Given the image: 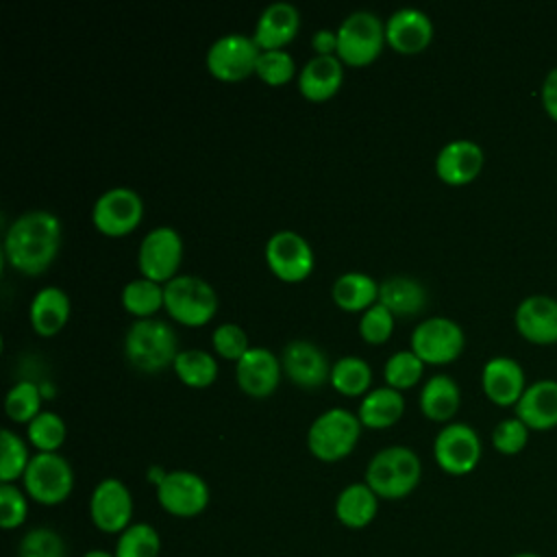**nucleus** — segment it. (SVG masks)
I'll return each instance as SVG.
<instances>
[{"label": "nucleus", "instance_id": "nucleus-25", "mask_svg": "<svg viewBox=\"0 0 557 557\" xmlns=\"http://www.w3.org/2000/svg\"><path fill=\"white\" fill-rule=\"evenodd\" d=\"M420 409L429 420L448 422L461 403V389L457 381L446 372L431 374L420 387Z\"/></svg>", "mask_w": 557, "mask_h": 557}, {"label": "nucleus", "instance_id": "nucleus-46", "mask_svg": "<svg viewBox=\"0 0 557 557\" xmlns=\"http://www.w3.org/2000/svg\"><path fill=\"white\" fill-rule=\"evenodd\" d=\"M311 46L315 54H337V30L331 28H318L311 35Z\"/></svg>", "mask_w": 557, "mask_h": 557}, {"label": "nucleus", "instance_id": "nucleus-4", "mask_svg": "<svg viewBox=\"0 0 557 557\" xmlns=\"http://www.w3.org/2000/svg\"><path fill=\"white\" fill-rule=\"evenodd\" d=\"M361 433V420L346 407L322 411L307 431V446L322 461H337L352 453Z\"/></svg>", "mask_w": 557, "mask_h": 557}, {"label": "nucleus", "instance_id": "nucleus-31", "mask_svg": "<svg viewBox=\"0 0 557 557\" xmlns=\"http://www.w3.org/2000/svg\"><path fill=\"white\" fill-rule=\"evenodd\" d=\"M174 372L189 387H207L218 376V361L209 350L183 348L174 359Z\"/></svg>", "mask_w": 557, "mask_h": 557}, {"label": "nucleus", "instance_id": "nucleus-40", "mask_svg": "<svg viewBox=\"0 0 557 557\" xmlns=\"http://www.w3.org/2000/svg\"><path fill=\"white\" fill-rule=\"evenodd\" d=\"M294 72H296L294 57L283 48L261 50L255 67V74L268 85H283L294 76Z\"/></svg>", "mask_w": 557, "mask_h": 557}, {"label": "nucleus", "instance_id": "nucleus-13", "mask_svg": "<svg viewBox=\"0 0 557 557\" xmlns=\"http://www.w3.org/2000/svg\"><path fill=\"white\" fill-rule=\"evenodd\" d=\"M157 500L176 518H194L209 505V485L191 470H170L157 485Z\"/></svg>", "mask_w": 557, "mask_h": 557}, {"label": "nucleus", "instance_id": "nucleus-33", "mask_svg": "<svg viewBox=\"0 0 557 557\" xmlns=\"http://www.w3.org/2000/svg\"><path fill=\"white\" fill-rule=\"evenodd\" d=\"M122 305L137 318H152L163 305V285L152 278H131L122 287Z\"/></svg>", "mask_w": 557, "mask_h": 557}, {"label": "nucleus", "instance_id": "nucleus-14", "mask_svg": "<svg viewBox=\"0 0 557 557\" xmlns=\"http://www.w3.org/2000/svg\"><path fill=\"white\" fill-rule=\"evenodd\" d=\"M89 518L102 533H122L131 527L133 496L126 483L115 476L102 479L89 496Z\"/></svg>", "mask_w": 557, "mask_h": 557}, {"label": "nucleus", "instance_id": "nucleus-44", "mask_svg": "<svg viewBox=\"0 0 557 557\" xmlns=\"http://www.w3.org/2000/svg\"><path fill=\"white\" fill-rule=\"evenodd\" d=\"M211 344L222 357L235 359V361L250 348L248 346V335L237 322L218 324L211 333Z\"/></svg>", "mask_w": 557, "mask_h": 557}, {"label": "nucleus", "instance_id": "nucleus-34", "mask_svg": "<svg viewBox=\"0 0 557 557\" xmlns=\"http://www.w3.org/2000/svg\"><path fill=\"white\" fill-rule=\"evenodd\" d=\"M115 557H159L161 537L148 522H133L115 542Z\"/></svg>", "mask_w": 557, "mask_h": 557}, {"label": "nucleus", "instance_id": "nucleus-30", "mask_svg": "<svg viewBox=\"0 0 557 557\" xmlns=\"http://www.w3.org/2000/svg\"><path fill=\"white\" fill-rule=\"evenodd\" d=\"M331 296L346 311H366L379 300V283L366 272L350 270L333 281Z\"/></svg>", "mask_w": 557, "mask_h": 557}, {"label": "nucleus", "instance_id": "nucleus-37", "mask_svg": "<svg viewBox=\"0 0 557 557\" xmlns=\"http://www.w3.org/2000/svg\"><path fill=\"white\" fill-rule=\"evenodd\" d=\"M422 370H424V361L411 348L396 350L387 357V361L383 366L385 385H392L396 389L411 387L420 381Z\"/></svg>", "mask_w": 557, "mask_h": 557}, {"label": "nucleus", "instance_id": "nucleus-45", "mask_svg": "<svg viewBox=\"0 0 557 557\" xmlns=\"http://www.w3.org/2000/svg\"><path fill=\"white\" fill-rule=\"evenodd\" d=\"M540 102L546 115L557 122V65L550 67L540 85Z\"/></svg>", "mask_w": 557, "mask_h": 557}, {"label": "nucleus", "instance_id": "nucleus-16", "mask_svg": "<svg viewBox=\"0 0 557 557\" xmlns=\"http://www.w3.org/2000/svg\"><path fill=\"white\" fill-rule=\"evenodd\" d=\"M513 324L531 344H557V298L548 294L524 296L513 311Z\"/></svg>", "mask_w": 557, "mask_h": 557}, {"label": "nucleus", "instance_id": "nucleus-5", "mask_svg": "<svg viewBox=\"0 0 557 557\" xmlns=\"http://www.w3.org/2000/svg\"><path fill=\"white\" fill-rule=\"evenodd\" d=\"M163 307L174 320L200 326L213 318L218 294L202 276L176 274L163 283Z\"/></svg>", "mask_w": 557, "mask_h": 557}, {"label": "nucleus", "instance_id": "nucleus-1", "mask_svg": "<svg viewBox=\"0 0 557 557\" xmlns=\"http://www.w3.org/2000/svg\"><path fill=\"white\" fill-rule=\"evenodd\" d=\"M61 246V222L48 209H28L20 213L4 235V255L9 263L24 274L44 272Z\"/></svg>", "mask_w": 557, "mask_h": 557}, {"label": "nucleus", "instance_id": "nucleus-39", "mask_svg": "<svg viewBox=\"0 0 557 557\" xmlns=\"http://www.w3.org/2000/svg\"><path fill=\"white\" fill-rule=\"evenodd\" d=\"M17 557H67L63 537L50 527H37L20 540Z\"/></svg>", "mask_w": 557, "mask_h": 557}, {"label": "nucleus", "instance_id": "nucleus-35", "mask_svg": "<svg viewBox=\"0 0 557 557\" xmlns=\"http://www.w3.org/2000/svg\"><path fill=\"white\" fill-rule=\"evenodd\" d=\"M28 442L39 453H57V448L65 442V422L57 411H39L26 426Z\"/></svg>", "mask_w": 557, "mask_h": 557}, {"label": "nucleus", "instance_id": "nucleus-17", "mask_svg": "<svg viewBox=\"0 0 557 557\" xmlns=\"http://www.w3.org/2000/svg\"><path fill=\"white\" fill-rule=\"evenodd\" d=\"M481 387L494 405L516 407L522 392L527 389L524 370L513 357H490L481 368Z\"/></svg>", "mask_w": 557, "mask_h": 557}, {"label": "nucleus", "instance_id": "nucleus-21", "mask_svg": "<svg viewBox=\"0 0 557 557\" xmlns=\"http://www.w3.org/2000/svg\"><path fill=\"white\" fill-rule=\"evenodd\" d=\"M433 37L431 17L416 7H400L385 20V41L403 52L413 54L429 46Z\"/></svg>", "mask_w": 557, "mask_h": 557}, {"label": "nucleus", "instance_id": "nucleus-2", "mask_svg": "<svg viewBox=\"0 0 557 557\" xmlns=\"http://www.w3.org/2000/svg\"><path fill=\"white\" fill-rule=\"evenodd\" d=\"M422 476V463L413 448L394 444L376 450L366 466V483L379 498L396 500L411 494Z\"/></svg>", "mask_w": 557, "mask_h": 557}, {"label": "nucleus", "instance_id": "nucleus-10", "mask_svg": "<svg viewBox=\"0 0 557 557\" xmlns=\"http://www.w3.org/2000/svg\"><path fill=\"white\" fill-rule=\"evenodd\" d=\"M481 450L479 433L466 422H446L433 440L437 466L455 476L472 472L481 459Z\"/></svg>", "mask_w": 557, "mask_h": 557}, {"label": "nucleus", "instance_id": "nucleus-42", "mask_svg": "<svg viewBox=\"0 0 557 557\" xmlns=\"http://www.w3.org/2000/svg\"><path fill=\"white\" fill-rule=\"evenodd\" d=\"M392 331H394V313L379 300L370 305L359 318V335L370 344L385 342L392 335Z\"/></svg>", "mask_w": 557, "mask_h": 557}, {"label": "nucleus", "instance_id": "nucleus-11", "mask_svg": "<svg viewBox=\"0 0 557 557\" xmlns=\"http://www.w3.org/2000/svg\"><path fill=\"white\" fill-rule=\"evenodd\" d=\"M183 259V239L174 226L161 224L150 228L137 250V265L141 276L157 283H168L176 276Z\"/></svg>", "mask_w": 557, "mask_h": 557}, {"label": "nucleus", "instance_id": "nucleus-32", "mask_svg": "<svg viewBox=\"0 0 557 557\" xmlns=\"http://www.w3.org/2000/svg\"><path fill=\"white\" fill-rule=\"evenodd\" d=\"M372 368L359 355H344L331 366V383L337 392L346 396L363 394L370 387Z\"/></svg>", "mask_w": 557, "mask_h": 557}, {"label": "nucleus", "instance_id": "nucleus-6", "mask_svg": "<svg viewBox=\"0 0 557 557\" xmlns=\"http://www.w3.org/2000/svg\"><path fill=\"white\" fill-rule=\"evenodd\" d=\"M385 24L368 9L348 13L337 26V57L348 65H366L374 61L383 48Z\"/></svg>", "mask_w": 557, "mask_h": 557}, {"label": "nucleus", "instance_id": "nucleus-29", "mask_svg": "<svg viewBox=\"0 0 557 557\" xmlns=\"http://www.w3.org/2000/svg\"><path fill=\"white\" fill-rule=\"evenodd\" d=\"M405 411V398L400 389L392 385H379L363 394L359 403V420L370 429H383L394 424Z\"/></svg>", "mask_w": 557, "mask_h": 557}, {"label": "nucleus", "instance_id": "nucleus-38", "mask_svg": "<svg viewBox=\"0 0 557 557\" xmlns=\"http://www.w3.org/2000/svg\"><path fill=\"white\" fill-rule=\"evenodd\" d=\"M41 389L33 381H17L4 396V409L15 422H30L41 409Z\"/></svg>", "mask_w": 557, "mask_h": 557}, {"label": "nucleus", "instance_id": "nucleus-48", "mask_svg": "<svg viewBox=\"0 0 557 557\" xmlns=\"http://www.w3.org/2000/svg\"><path fill=\"white\" fill-rule=\"evenodd\" d=\"M511 557H542V555L531 553V550H522V553H516V555H511Z\"/></svg>", "mask_w": 557, "mask_h": 557}, {"label": "nucleus", "instance_id": "nucleus-23", "mask_svg": "<svg viewBox=\"0 0 557 557\" xmlns=\"http://www.w3.org/2000/svg\"><path fill=\"white\" fill-rule=\"evenodd\" d=\"M300 28V11L287 0L265 4L257 17L252 39L261 50L283 48Z\"/></svg>", "mask_w": 557, "mask_h": 557}, {"label": "nucleus", "instance_id": "nucleus-20", "mask_svg": "<svg viewBox=\"0 0 557 557\" xmlns=\"http://www.w3.org/2000/svg\"><path fill=\"white\" fill-rule=\"evenodd\" d=\"M281 361L265 346H250L235 361L237 385L250 396H268L274 392L281 379Z\"/></svg>", "mask_w": 557, "mask_h": 557}, {"label": "nucleus", "instance_id": "nucleus-41", "mask_svg": "<svg viewBox=\"0 0 557 557\" xmlns=\"http://www.w3.org/2000/svg\"><path fill=\"white\" fill-rule=\"evenodd\" d=\"M529 433L531 429L520 418H505L492 429V446L500 455H518L529 444Z\"/></svg>", "mask_w": 557, "mask_h": 557}, {"label": "nucleus", "instance_id": "nucleus-36", "mask_svg": "<svg viewBox=\"0 0 557 557\" xmlns=\"http://www.w3.org/2000/svg\"><path fill=\"white\" fill-rule=\"evenodd\" d=\"M28 461L30 455L24 440L11 429H0V481L13 483L24 476Z\"/></svg>", "mask_w": 557, "mask_h": 557}, {"label": "nucleus", "instance_id": "nucleus-12", "mask_svg": "<svg viewBox=\"0 0 557 557\" xmlns=\"http://www.w3.org/2000/svg\"><path fill=\"white\" fill-rule=\"evenodd\" d=\"M144 215V200L131 187L104 189L91 209V220L96 228L104 235H126L131 233Z\"/></svg>", "mask_w": 557, "mask_h": 557}, {"label": "nucleus", "instance_id": "nucleus-8", "mask_svg": "<svg viewBox=\"0 0 557 557\" xmlns=\"http://www.w3.org/2000/svg\"><path fill=\"white\" fill-rule=\"evenodd\" d=\"M409 344L424 363H448L461 355L466 335L453 318L429 315L416 324Z\"/></svg>", "mask_w": 557, "mask_h": 557}, {"label": "nucleus", "instance_id": "nucleus-24", "mask_svg": "<svg viewBox=\"0 0 557 557\" xmlns=\"http://www.w3.org/2000/svg\"><path fill=\"white\" fill-rule=\"evenodd\" d=\"M344 81V65L337 54H313L298 72V89L309 100L331 98Z\"/></svg>", "mask_w": 557, "mask_h": 557}, {"label": "nucleus", "instance_id": "nucleus-26", "mask_svg": "<svg viewBox=\"0 0 557 557\" xmlns=\"http://www.w3.org/2000/svg\"><path fill=\"white\" fill-rule=\"evenodd\" d=\"M28 318L39 335L59 333L70 318V296L59 285L41 287L30 300Z\"/></svg>", "mask_w": 557, "mask_h": 557}, {"label": "nucleus", "instance_id": "nucleus-19", "mask_svg": "<svg viewBox=\"0 0 557 557\" xmlns=\"http://www.w3.org/2000/svg\"><path fill=\"white\" fill-rule=\"evenodd\" d=\"M483 148L472 139H450L435 157V174L448 185H466L483 170Z\"/></svg>", "mask_w": 557, "mask_h": 557}, {"label": "nucleus", "instance_id": "nucleus-15", "mask_svg": "<svg viewBox=\"0 0 557 557\" xmlns=\"http://www.w3.org/2000/svg\"><path fill=\"white\" fill-rule=\"evenodd\" d=\"M265 261L278 278L294 283L307 278L313 270V250L300 233L281 228L265 242Z\"/></svg>", "mask_w": 557, "mask_h": 557}, {"label": "nucleus", "instance_id": "nucleus-7", "mask_svg": "<svg viewBox=\"0 0 557 557\" xmlns=\"http://www.w3.org/2000/svg\"><path fill=\"white\" fill-rule=\"evenodd\" d=\"M22 481L33 500L41 505H59L72 494L74 470L59 453H35Z\"/></svg>", "mask_w": 557, "mask_h": 557}, {"label": "nucleus", "instance_id": "nucleus-47", "mask_svg": "<svg viewBox=\"0 0 557 557\" xmlns=\"http://www.w3.org/2000/svg\"><path fill=\"white\" fill-rule=\"evenodd\" d=\"M83 557H115V553H107V550L94 548V550H87Z\"/></svg>", "mask_w": 557, "mask_h": 557}, {"label": "nucleus", "instance_id": "nucleus-22", "mask_svg": "<svg viewBox=\"0 0 557 557\" xmlns=\"http://www.w3.org/2000/svg\"><path fill=\"white\" fill-rule=\"evenodd\" d=\"M513 416L520 418L531 431L555 429L557 426V379H537L529 383L513 407Z\"/></svg>", "mask_w": 557, "mask_h": 557}, {"label": "nucleus", "instance_id": "nucleus-3", "mask_svg": "<svg viewBox=\"0 0 557 557\" xmlns=\"http://www.w3.org/2000/svg\"><path fill=\"white\" fill-rule=\"evenodd\" d=\"M124 355L137 370H165L178 355L176 333L161 318H137L124 333Z\"/></svg>", "mask_w": 557, "mask_h": 557}, {"label": "nucleus", "instance_id": "nucleus-18", "mask_svg": "<svg viewBox=\"0 0 557 557\" xmlns=\"http://www.w3.org/2000/svg\"><path fill=\"white\" fill-rule=\"evenodd\" d=\"M281 366L300 387H320L331 376L324 350L309 339H292L281 352Z\"/></svg>", "mask_w": 557, "mask_h": 557}, {"label": "nucleus", "instance_id": "nucleus-9", "mask_svg": "<svg viewBox=\"0 0 557 557\" xmlns=\"http://www.w3.org/2000/svg\"><path fill=\"white\" fill-rule=\"evenodd\" d=\"M261 48L250 35L226 33L213 39L207 48V70L222 81H239L255 72Z\"/></svg>", "mask_w": 557, "mask_h": 557}, {"label": "nucleus", "instance_id": "nucleus-43", "mask_svg": "<svg viewBox=\"0 0 557 557\" xmlns=\"http://www.w3.org/2000/svg\"><path fill=\"white\" fill-rule=\"evenodd\" d=\"M28 516V500L13 483H0V527L4 531L17 529Z\"/></svg>", "mask_w": 557, "mask_h": 557}, {"label": "nucleus", "instance_id": "nucleus-28", "mask_svg": "<svg viewBox=\"0 0 557 557\" xmlns=\"http://www.w3.org/2000/svg\"><path fill=\"white\" fill-rule=\"evenodd\" d=\"M379 511V496L372 487L361 483L346 485L335 498V516L348 529H363L368 527Z\"/></svg>", "mask_w": 557, "mask_h": 557}, {"label": "nucleus", "instance_id": "nucleus-27", "mask_svg": "<svg viewBox=\"0 0 557 557\" xmlns=\"http://www.w3.org/2000/svg\"><path fill=\"white\" fill-rule=\"evenodd\" d=\"M379 302L394 315H416L426 305V287L409 274H392L379 283Z\"/></svg>", "mask_w": 557, "mask_h": 557}]
</instances>
